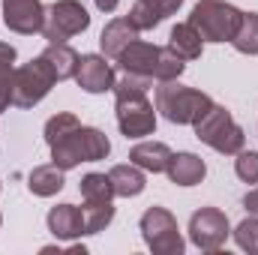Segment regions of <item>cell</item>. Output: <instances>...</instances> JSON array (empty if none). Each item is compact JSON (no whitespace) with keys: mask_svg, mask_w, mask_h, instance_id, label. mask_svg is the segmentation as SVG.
I'll list each match as a JSON object with an SVG mask.
<instances>
[{"mask_svg":"<svg viewBox=\"0 0 258 255\" xmlns=\"http://www.w3.org/2000/svg\"><path fill=\"white\" fill-rule=\"evenodd\" d=\"M90 27V12L78 0H57L45 9V24L42 36L48 42H66Z\"/></svg>","mask_w":258,"mask_h":255,"instance_id":"obj_9","label":"cell"},{"mask_svg":"<svg viewBox=\"0 0 258 255\" xmlns=\"http://www.w3.org/2000/svg\"><path fill=\"white\" fill-rule=\"evenodd\" d=\"M168 159H171V147L162 144V141H141V144H135L129 150V162H135L138 168L153 171V174L165 171L168 168Z\"/></svg>","mask_w":258,"mask_h":255,"instance_id":"obj_16","label":"cell"},{"mask_svg":"<svg viewBox=\"0 0 258 255\" xmlns=\"http://www.w3.org/2000/svg\"><path fill=\"white\" fill-rule=\"evenodd\" d=\"M234 240L243 252L258 255V216H246L237 228H234Z\"/></svg>","mask_w":258,"mask_h":255,"instance_id":"obj_26","label":"cell"},{"mask_svg":"<svg viewBox=\"0 0 258 255\" xmlns=\"http://www.w3.org/2000/svg\"><path fill=\"white\" fill-rule=\"evenodd\" d=\"M153 84L135 75H123L114 84V111H117V126L126 138H144L153 135L156 129V111L147 99V90Z\"/></svg>","mask_w":258,"mask_h":255,"instance_id":"obj_2","label":"cell"},{"mask_svg":"<svg viewBox=\"0 0 258 255\" xmlns=\"http://www.w3.org/2000/svg\"><path fill=\"white\" fill-rule=\"evenodd\" d=\"M45 222H48V231L57 240H75V237L87 234L84 210L75 207V204H57V207H51L48 216H45Z\"/></svg>","mask_w":258,"mask_h":255,"instance_id":"obj_13","label":"cell"},{"mask_svg":"<svg viewBox=\"0 0 258 255\" xmlns=\"http://www.w3.org/2000/svg\"><path fill=\"white\" fill-rule=\"evenodd\" d=\"M12 75H15V48L0 42V114L12 105Z\"/></svg>","mask_w":258,"mask_h":255,"instance_id":"obj_21","label":"cell"},{"mask_svg":"<svg viewBox=\"0 0 258 255\" xmlns=\"http://www.w3.org/2000/svg\"><path fill=\"white\" fill-rule=\"evenodd\" d=\"M165 174H168V180H171L174 186H195V183L204 180L207 165H204V159L195 156V153H171Z\"/></svg>","mask_w":258,"mask_h":255,"instance_id":"obj_14","label":"cell"},{"mask_svg":"<svg viewBox=\"0 0 258 255\" xmlns=\"http://www.w3.org/2000/svg\"><path fill=\"white\" fill-rule=\"evenodd\" d=\"M231 45L240 51V54H258V12H243V21L231 39Z\"/></svg>","mask_w":258,"mask_h":255,"instance_id":"obj_22","label":"cell"},{"mask_svg":"<svg viewBox=\"0 0 258 255\" xmlns=\"http://www.w3.org/2000/svg\"><path fill=\"white\" fill-rule=\"evenodd\" d=\"M45 144L51 150V162L57 168H75L81 162H99L111 153V141L105 132L93 126H81L75 114L60 111L45 123Z\"/></svg>","mask_w":258,"mask_h":255,"instance_id":"obj_1","label":"cell"},{"mask_svg":"<svg viewBox=\"0 0 258 255\" xmlns=\"http://www.w3.org/2000/svg\"><path fill=\"white\" fill-rule=\"evenodd\" d=\"M42 57L48 60V66L54 69L57 81H66V78H75V69H78V51H72L66 42H48V48L42 51Z\"/></svg>","mask_w":258,"mask_h":255,"instance_id":"obj_20","label":"cell"},{"mask_svg":"<svg viewBox=\"0 0 258 255\" xmlns=\"http://www.w3.org/2000/svg\"><path fill=\"white\" fill-rule=\"evenodd\" d=\"M75 81L87 93H105V90H114L117 75L105 54H81L78 69H75Z\"/></svg>","mask_w":258,"mask_h":255,"instance_id":"obj_12","label":"cell"},{"mask_svg":"<svg viewBox=\"0 0 258 255\" xmlns=\"http://www.w3.org/2000/svg\"><path fill=\"white\" fill-rule=\"evenodd\" d=\"M234 171L243 183H258V153L255 150H240L234 159Z\"/></svg>","mask_w":258,"mask_h":255,"instance_id":"obj_27","label":"cell"},{"mask_svg":"<svg viewBox=\"0 0 258 255\" xmlns=\"http://www.w3.org/2000/svg\"><path fill=\"white\" fill-rule=\"evenodd\" d=\"M84 225H87V234H99L105 225H111L114 219V204L111 201H84Z\"/></svg>","mask_w":258,"mask_h":255,"instance_id":"obj_23","label":"cell"},{"mask_svg":"<svg viewBox=\"0 0 258 255\" xmlns=\"http://www.w3.org/2000/svg\"><path fill=\"white\" fill-rule=\"evenodd\" d=\"M243 207H246L249 213H255V216H258V189H252L246 198H243Z\"/></svg>","mask_w":258,"mask_h":255,"instance_id":"obj_29","label":"cell"},{"mask_svg":"<svg viewBox=\"0 0 258 255\" xmlns=\"http://www.w3.org/2000/svg\"><path fill=\"white\" fill-rule=\"evenodd\" d=\"M210 105H213V99H210L207 93L180 84L177 78L156 84V111H159L168 123H177V126L195 123Z\"/></svg>","mask_w":258,"mask_h":255,"instance_id":"obj_4","label":"cell"},{"mask_svg":"<svg viewBox=\"0 0 258 255\" xmlns=\"http://www.w3.org/2000/svg\"><path fill=\"white\" fill-rule=\"evenodd\" d=\"M93 3H96V9H99V12H114L120 0H93Z\"/></svg>","mask_w":258,"mask_h":255,"instance_id":"obj_30","label":"cell"},{"mask_svg":"<svg viewBox=\"0 0 258 255\" xmlns=\"http://www.w3.org/2000/svg\"><path fill=\"white\" fill-rule=\"evenodd\" d=\"M57 84V75H54V69L48 66V60L39 54V57H33L30 63L18 66L15 69V75H12V105L15 108H33L36 102H42L48 93H51V87Z\"/></svg>","mask_w":258,"mask_h":255,"instance_id":"obj_7","label":"cell"},{"mask_svg":"<svg viewBox=\"0 0 258 255\" xmlns=\"http://www.w3.org/2000/svg\"><path fill=\"white\" fill-rule=\"evenodd\" d=\"M117 63L123 69V75H135V78H144L150 84H159V81H174L183 75L186 60H180L168 45H153V42H129L126 48L120 51Z\"/></svg>","mask_w":258,"mask_h":255,"instance_id":"obj_3","label":"cell"},{"mask_svg":"<svg viewBox=\"0 0 258 255\" xmlns=\"http://www.w3.org/2000/svg\"><path fill=\"white\" fill-rule=\"evenodd\" d=\"M135 39H138V30L132 27V21H129V18H111V21L102 27L99 45H102V54H105V57L117 60V57H120V51L126 48L129 42H135Z\"/></svg>","mask_w":258,"mask_h":255,"instance_id":"obj_15","label":"cell"},{"mask_svg":"<svg viewBox=\"0 0 258 255\" xmlns=\"http://www.w3.org/2000/svg\"><path fill=\"white\" fill-rule=\"evenodd\" d=\"M63 168H57L54 162L51 165H36L27 177V189L39 198H48V195H57L63 189Z\"/></svg>","mask_w":258,"mask_h":255,"instance_id":"obj_19","label":"cell"},{"mask_svg":"<svg viewBox=\"0 0 258 255\" xmlns=\"http://www.w3.org/2000/svg\"><path fill=\"white\" fill-rule=\"evenodd\" d=\"M141 3H147V6H153L162 18H168V15H174L177 9H180V3L183 0H141Z\"/></svg>","mask_w":258,"mask_h":255,"instance_id":"obj_28","label":"cell"},{"mask_svg":"<svg viewBox=\"0 0 258 255\" xmlns=\"http://www.w3.org/2000/svg\"><path fill=\"white\" fill-rule=\"evenodd\" d=\"M141 237L153 255H183V249H186L174 213H168L165 207H156V204L147 207L141 216Z\"/></svg>","mask_w":258,"mask_h":255,"instance_id":"obj_8","label":"cell"},{"mask_svg":"<svg viewBox=\"0 0 258 255\" xmlns=\"http://www.w3.org/2000/svg\"><path fill=\"white\" fill-rule=\"evenodd\" d=\"M78 189H81L84 201H111L114 198V186H111L108 174H99V171L84 174L81 183H78Z\"/></svg>","mask_w":258,"mask_h":255,"instance_id":"obj_24","label":"cell"},{"mask_svg":"<svg viewBox=\"0 0 258 255\" xmlns=\"http://www.w3.org/2000/svg\"><path fill=\"white\" fill-rule=\"evenodd\" d=\"M228 216L219 207H201L189 219V240L201 252H219L228 240Z\"/></svg>","mask_w":258,"mask_h":255,"instance_id":"obj_10","label":"cell"},{"mask_svg":"<svg viewBox=\"0 0 258 255\" xmlns=\"http://www.w3.org/2000/svg\"><path fill=\"white\" fill-rule=\"evenodd\" d=\"M192 126H195V138L201 144H207V147H213L216 153H225V156L240 153L243 144H246V135L237 126V120L231 117V111H225L216 102L195 120Z\"/></svg>","mask_w":258,"mask_h":255,"instance_id":"obj_5","label":"cell"},{"mask_svg":"<svg viewBox=\"0 0 258 255\" xmlns=\"http://www.w3.org/2000/svg\"><path fill=\"white\" fill-rule=\"evenodd\" d=\"M3 24L21 36L42 33V24H45L42 0H3Z\"/></svg>","mask_w":258,"mask_h":255,"instance_id":"obj_11","label":"cell"},{"mask_svg":"<svg viewBox=\"0 0 258 255\" xmlns=\"http://www.w3.org/2000/svg\"><path fill=\"white\" fill-rule=\"evenodd\" d=\"M0 222H3V216H0Z\"/></svg>","mask_w":258,"mask_h":255,"instance_id":"obj_31","label":"cell"},{"mask_svg":"<svg viewBox=\"0 0 258 255\" xmlns=\"http://www.w3.org/2000/svg\"><path fill=\"white\" fill-rule=\"evenodd\" d=\"M240 21L243 12L225 0H198L189 15V24L201 33L204 42H231Z\"/></svg>","mask_w":258,"mask_h":255,"instance_id":"obj_6","label":"cell"},{"mask_svg":"<svg viewBox=\"0 0 258 255\" xmlns=\"http://www.w3.org/2000/svg\"><path fill=\"white\" fill-rule=\"evenodd\" d=\"M168 48H171L180 60H198L201 51H204V39H201V33L195 30L189 21H183V24H174V27H171Z\"/></svg>","mask_w":258,"mask_h":255,"instance_id":"obj_17","label":"cell"},{"mask_svg":"<svg viewBox=\"0 0 258 255\" xmlns=\"http://www.w3.org/2000/svg\"><path fill=\"white\" fill-rule=\"evenodd\" d=\"M108 180H111V186H114V195H120V198H135V195H141L144 186H147L144 168H138L135 162H129V165H114V168L108 171Z\"/></svg>","mask_w":258,"mask_h":255,"instance_id":"obj_18","label":"cell"},{"mask_svg":"<svg viewBox=\"0 0 258 255\" xmlns=\"http://www.w3.org/2000/svg\"><path fill=\"white\" fill-rule=\"evenodd\" d=\"M126 18L132 21V27H135L138 33H141V30H153L156 24H162V21H165L153 6H147V3H141V0H135V3H132V9H129Z\"/></svg>","mask_w":258,"mask_h":255,"instance_id":"obj_25","label":"cell"}]
</instances>
